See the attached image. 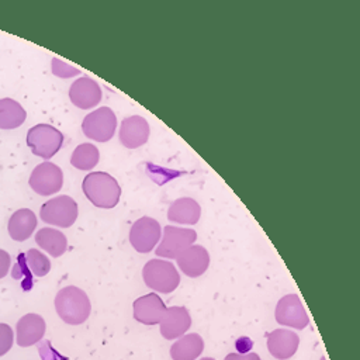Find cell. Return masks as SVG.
<instances>
[{"mask_svg": "<svg viewBox=\"0 0 360 360\" xmlns=\"http://www.w3.org/2000/svg\"><path fill=\"white\" fill-rule=\"evenodd\" d=\"M82 190L90 202L100 208H112L121 197V186L107 172H90L82 183Z\"/></svg>", "mask_w": 360, "mask_h": 360, "instance_id": "6da1fadb", "label": "cell"}, {"mask_svg": "<svg viewBox=\"0 0 360 360\" xmlns=\"http://www.w3.org/2000/svg\"><path fill=\"white\" fill-rule=\"evenodd\" d=\"M55 309L63 322L69 325H80L87 321L91 304L82 288L68 285L58 291L55 297Z\"/></svg>", "mask_w": 360, "mask_h": 360, "instance_id": "7a4b0ae2", "label": "cell"}, {"mask_svg": "<svg viewBox=\"0 0 360 360\" xmlns=\"http://www.w3.org/2000/svg\"><path fill=\"white\" fill-rule=\"evenodd\" d=\"M142 277L145 284L156 291L169 294L180 284V274L170 260L152 259L145 263L142 269Z\"/></svg>", "mask_w": 360, "mask_h": 360, "instance_id": "3957f363", "label": "cell"}, {"mask_svg": "<svg viewBox=\"0 0 360 360\" xmlns=\"http://www.w3.org/2000/svg\"><path fill=\"white\" fill-rule=\"evenodd\" d=\"M79 214L77 202L66 194L56 195L41 205L39 217L48 225L69 228L75 224Z\"/></svg>", "mask_w": 360, "mask_h": 360, "instance_id": "277c9868", "label": "cell"}, {"mask_svg": "<svg viewBox=\"0 0 360 360\" xmlns=\"http://www.w3.org/2000/svg\"><path fill=\"white\" fill-rule=\"evenodd\" d=\"M63 143V134L49 124H37L27 132V145L39 158H52Z\"/></svg>", "mask_w": 360, "mask_h": 360, "instance_id": "5b68a950", "label": "cell"}, {"mask_svg": "<svg viewBox=\"0 0 360 360\" xmlns=\"http://www.w3.org/2000/svg\"><path fill=\"white\" fill-rule=\"evenodd\" d=\"M195 239L197 232L191 228L166 225L163 228L160 242L158 243V248H155V253L159 257L176 259L183 250L191 246Z\"/></svg>", "mask_w": 360, "mask_h": 360, "instance_id": "8992f818", "label": "cell"}, {"mask_svg": "<svg viewBox=\"0 0 360 360\" xmlns=\"http://www.w3.org/2000/svg\"><path fill=\"white\" fill-rule=\"evenodd\" d=\"M117 128V115L110 107H100L89 112L82 122L83 134L97 142H105L112 138Z\"/></svg>", "mask_w": 360, "mask_h": 360, "instance_id": "52a82bcc", "label": "cell"}, {"mask_svg": "<svg viewBox=\"0 0 360 360\" xmlns=\"http://www.w3.org/2000/svg\"><path fill=\"white\" fill-rule=\"evenodd\" d=\"M162 236L160 224L152 217L138 218L129 229V242L136 252L148 253L153 250Z\"/></svg>", "mask_w": 360, "mask_h": 360, "instance_id": "ba28073f", "label": "cell"}, {"mask_svg": "<svg viewBox=\"0 0 360 360\" xmlns=\"http://www.w3.org/2000/svg\"><path fill=\"white\" fill-rule=\"evenodd\" d=\"M28 183L37 194L51 195L60 190L63 184V172L52 162H42L34 167Z\"/></svg>", "mask_w": 360, "mask_h": 360, "instance_id": "9c48e42d", "label": "cell"}, {"mask_svg": "<svg viewBox=\"0 0 360 360\" xmlns=\"http://www.w3.org/2000/svg\"><path fill=\"white\" fill-rule=\"evenodd\" d=\"M274 316L280 325L294 329H304L309 323L307 311L297 294L281 297L276 305Z\"/></svg>", "mask_w": 360, "mask_h": 360, "instance_id": "30bf717a", "label": "cell"}, {"mask_svg": "<svg viewBox=\"0 0 360 360\" xmlns=\"http://www.w3.org/2000/svg\"><path fill=\"white\" fill-rule=\"evenodd\" d=\"M101 96L103 93L100 84L89 76H82L76 79L69 89L70 101L82 110H87L97 105L101 100Z\"/></svg>", "mask_w": 360, "mask_h": 360, "instance_id": "8fae6325", "label": "cell"}, {"mask_svg": "<svg viewBox=\"0 0 360 360\" xmlns=\"http://www.w3.org/2000/svg\"><path fill=\"white\" fill-rule=\"evenodd\" d=\"M159 326L165 339H177L183 336L191 326V316L186 307H169L166 308Z\"/></svg>", "mask_w": 360, "mask_h": 360, "instance_id": "7c38bea8", "label": "cell"}, {"mask_svg": "<svg viewBox=\"0 0 360 360\" xmlns=\"http://www.w3.org/2000/svg\"><path fill=\"white\" fill-rule=\"evenodd\" d=\"M166 305L156 292H149L136 298L132 304L134 318L143 325H156L160 322Z\"/></svg>", "mask_w": 360, "mask_h": 360, "instance_id": "4fadbf2b", "label": "cell"}, {"mask_svg": "<svg viewBox=\"0 0 360 360\" xmlns=\"http://www.w3.org/2000/svg\"><path fill=\"white\" fill-rule=\"evenodd\" d=\"M46 330V323L44 318L38 314H27L21 316L15 326V339L20 347H30L38 343Z\"/></svg>", "mask_w": 360, "mask_h": 360, "instance_id": "5bb4252c", "label": "cell"}, {"mask_svg": "<svg viewBox=\"0 0 360 360\" xmlns=\"http://www.w3.org/2000/svg\"><path fill=\"white\" fill-rule=\"evenodd\" d=\"M180 270L188 277H198L205 273L210 266V253L202 245L193 243L183 250L177 257Z\"/></svg>", "mask_w": 360, "mask_h": 360, "instance_id": "9a60e30c", "label": "cell"}, {"mask_svg": "<svg viewBox=\"0 0 360 360\" xmlns=\"http://www.w3.org/2000/svg\"><path fill=\"white\" fill-rule=\"evenodd\" d=\"M149 131V124L143 117L129 115L120 125V141L129 149L139 148L148 141Z\"/></svg>", "mask_w": 360, "mask_h": 360, "instance_id": "2e32d148", "label": "cell"}, {"mask_svg": "<svg viewBox=\"0 0 360 360\" xmlns=\"http://www.w3.org/2000/svg\"><path fill=\"white\" fill-rule=\"evenodd\" d=\"M300 338L291 329H274L267 336V350L278 360L292 357L298 349Z\"/></svg>", "mask_w": 360, "mask_h": 360, "instance_id": "e0dca14e", "label": "cell"}, {"mask_svg": "<svg viewBox=\"0 0 360 360\" xmlns=\"http://www.w3.org/2000/svg\"><path fill=\"white\" fill-rule=\"evenodd\" d=\"M200 217L201 207L191 197H180L174 200L167 210L169 221L183 225H193L200 219Z\"/></svg>", "mask_w": 360, "mask_h": 360, "instance_id": "ac0fdd59", "label": "cell"}, {"mask_svg": "<svg viewBox=\"0 0 360 360\" xmlns=\"http://www.w3.org/2000/svg\"><path fill=\"white\" fill-rule=\"evenodd\" d=\"M37 226V217L30 208H20L8 219V235L17 242L27 240Z\"/></svg>", "mask_w": 360, "mask_h": 360, "instance_id": "d6986e66", "label": "cell"}, {"mask_svg": "<svg viewBox=\"0 0 360 360\" xmlns=\"http://www.w3.org/2000/svg\"><path fill=\"white\" fill-rule=\"evenodd\" d=\"M204 350V340L198 333L180 336L170 347L173 360H195Z\"/></svg>", "mask_w": 360, "mask_h": 360, "instance_id": "ffe728a7", "label": "cell"}, {"mask_svg": "<svg viewBox=\"0 0 360 360\" xmlns=\"http://www.w3.org/2000/svg\"><path fill=\"white\" fill-rule=\"evenodd\" d=\"M37 245L48 252L52 257L62 256L68 249V239L66 236L56 228H42L35 235Z\"/></svg>", "mask_w": 360, "mask_h": 360, "instance_id": "44dd1931", "label": "cell"}, {"mask_svg": "<svg viewBox=\"0 0 360 360\" xmlns=\"http://www.w3.org/2000/svg\"><path fill=\"white\" fill-rule=\"evenodd\" d=\"M27 118V112L22 105L10 98H0V128L1 129H14L18 128Z\"/></svg>", "mask_w": 360, "mask_h": 360, "instance_id": "7402d4cb", "label": "cell"}, {"mask_svg": "<svg viewBox=\"0 0 360 360\" xmlns=\"http://www.w3.org/2000/svg\"><path fill=\"white\" fill-rule=\"evenodd\" d=\"M100 159V152L96 145L90 142H83L75 148L70 156V163L76 169L80 170H90L93 169Z\"/></svg>", "mask_w": 360, "mask_h": 360, "instance_id": "603a6c76", "label": "cell"}, {"mask_svg": "<svg viewBox=\"0 0 360 360\" xmlns=\"http://www.w3.org/2000/svg\"><path fill=\"white\" fill-rule=\"evenodd\" d=\"M25 263L30 269V271L37 277H44L51 270V262L49 259L38 249H30L25 255Z\"/></svg>", "mask_w": 360, "mask_h": 360, "instance_id": "cb8c5ba5", "label": "cell"}, {"mask_svg": "<svg viewBox=\"0 0 360 360\" xmlns=\"http://www.w3.org/2000/svg\"><path fill=\"white\" fill-rule=\"evenodd\" d=\"M51 65H52V73L58 77H62V79L72 77V76H76V75L80 73V70L77 68H73V66L62 62L58 58H52Z\"/></svg>", "mask_w": 360, "mask_h": 360, "instance_id": "d4e9b609", "label": "cell"}, {"mask_svg": "<svg viewBox=\"0 0 360 360\" xmlns=\"http://www.w3.org/2000/svg\"><path fill=\"white\" fill-rule=\"evenodd\" d=\"M14 342V333L10 325L0 322V356L6 354Z\"/></svg>", "mask_w": 360, "mask_h": 360, "instance_id": "484cf974", "label": "cell"}, {"mask_svg": "<svg viewBox=\"0 0 360 360\" xmlns=\"http://www.w3.org/2000/svg\"><path fill=\"white\" fill-rule=\"evenodd\" d=\"M10 266H11V259H10V255L0 249V278L6 277L8 270H10Z\"/></svg>", "mask_w": 360, "mask_h": 360, "instance_id": "4316f807", "label": "cell"}, {"mask_svg": "<svg viewBox=\"0 0 360 360\" xmlns=\"http://www.w3.org/2000/svg\"><path fill=\"white\" fill-rule=\"evenodd\" d=\"M224 360H260L259 354L256 353H246V354H240V353H229L225 356Z\"/></svg>", "mask_w": 360, "mask_h": 360, "instance_id": "83f0119b", "label": "cell"}, {"mask_svg": "<svg viewBox=\"0 0 360 360\" xmlns=\"http://www.w3.org/2000/svg\"><path fill=\"white\" fill-rule=\"evenodd\" d=\"M200 360H215V359H212V357H202V359H200Z\"/></svg>", "mask_w": 360, "mask_h": 360, "instance_id": "f1b7e54d", "label": "cell"}, {"mask_svg": "<svg viewBox=\"0 0 360 360\" xmlns=\"http://www.w3.org/2000/svg\"><path fill=\"white\" fill-rule=\"evenodd\" d=\"M321 360H325V357H322V359H321Z\"/></svg>", "mask_w": 360, "mask_h": 360, "instance_id": "f546056e", "label": "cell"}]
</instances>
